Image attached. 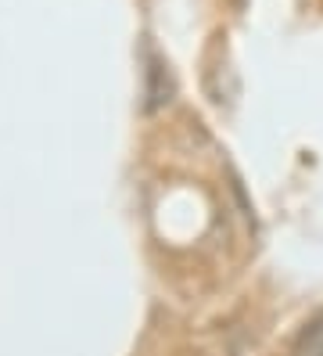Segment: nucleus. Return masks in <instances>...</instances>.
Returning a JSON list of instances; mask_svg holds the SVG:
<instances>
[{
	"label": "nucleus",
	"mask_w": 323,
	"mask_h": 356,
	"mask_svg": "<svg viewBox=\"0 0 323 356\" xmlns=\"http://www.w3.org/2000/svg\"><path fill=\"white\" fill-rule=\"evenodd\" d=\"M295 356H323V313H316V317L306 324Z\"/></svg>",
	"instance_id": "1"
}]
</instances>
